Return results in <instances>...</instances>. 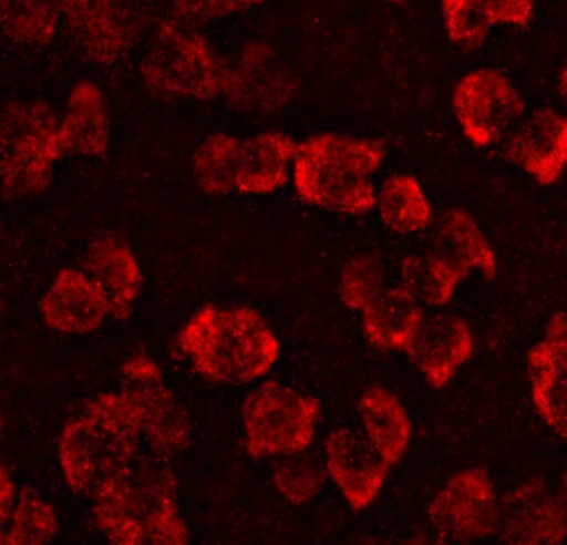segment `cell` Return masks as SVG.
I'll return each mask as SVG.
<instances>
[{
	"label": "cell",
	"instance_id": "obj_30",
	"mask_svg": "<svg viewBox=\"0 0 567 545\" xmlns=\"http://www.w3.org/2000/svg\"><path fill=\"white\" fill-rule=\"evenodd\" d=\"M327 479L323 462L307 452L281 457L271 472V481L278 494L293 505L315 501L323 491Z\"/></svg>",
	"mask_w": 567,
	"mask_h": 545
},
{
	"label": "cell",
	"instance_id": "obj_33",
	"mask_svg": "<svg viewBox=\"0 0 567 545\" xmlns=\"http://www.w3.org/2000/svg\"><path fill=\"white\" fill-rule=\"evenodd\" d=\"M112 545H190L188 527L181 514L128 532Z\"/></svg>",
	"mask_w": 567,
	"mask_h": 545
},
{
	"label": "cell",
	"instance_id": "obj_26",
	"mask_svg": "<svg viewBox=\"0 0 567 545\" xmlns=\"http://www.w3.org/2000/svg\"><path fill=\"white\" fill-rule=\"evenodd\" d=\"M378 213L391 232L401 235L423 232L433 222V206L413 175L390 176L378 192Z\"/></svg>",
	"mask_w": 567,
	"mask_h": 545
},
{
	"label": "cell",
	"instance_id": "obj_13",
	"mask_svg": "<svg viewBox=\"0 0 567 545\" xmlns=\"http://www.w3.org/2000/svg\"><path fill=\"white\" fill-rule=\"evenodd\" d=\"M323 464L328 479L354 511H364L377 501L391 469L363 432L348 428L327 435Z\"/></svg>",
	"mask_w": 567,
	"mask_h": 545
},
{
	"label": "cell",
	"instance_id": "obj_19",
	"mask_svg": "<svg viewBox=\"0 0 567 545\" xmlns=\"http://www.w3.org/2000/svg\"><path fill=\"white\" fill-rule=\"evenodd\" d=\"M84 271L107 296L112 318L127 321L144 285L134 249L114 236H102L89 246Z\"/></svg>",
	"mask_w": 567,
	"mask_h": 545
},
{
	"label": "cell",
	"instance_id": "obj_6",
	"mask_svg": "<svg viewBox=\"0 0 567 545\" xmlns=\"http://www.w3.org/2000/svg\"><path fill=\"white\" fill-rule=\"evenodd\" d=\"M92 518L111 542L178 512V484L168 459L142 454L94 495Z\"/></svg>",
	"mask_w": 567,
	"mask_h": 545
},
{
	"label": "cell",
	"instance_id": "obj_11",
	"mask_svg": "<svg viewBox=\"0 0 567 545\" xmlns=\"http://www.w3.org/2000/svg\"><path fill=\"white\" fill-rule=\"evenodd\" d=\"M501 498L489 472L470 467L451 475L431 501L427 515L441 537L473 542L499 527Z\"/></svg>",
	"mask_w": 567,
	"mask_h": 545
},
{
	"label": "cell",
	"instance_id": "obj_39",
	"mask_svg": "<svg viewBox=\"0 0 567 545\" xmlns=\"http://www.w3.org/2000/svg\"><path fill=\"white\" fill-rule=\"evenodd\" d=\"M271 0H234L237 10L257 9V7L265 6Z\"/></svg>",
	"mask_w": 567,
	"mask_h": 545
},
{
	"label": "cell",
	"instance_id": "obj_32",
	"mask_svg": "<svg viewBox=\"0 0 567 545\" xmlns=\"http://www.w3.org/2000/svg\"><path fill=\"white\" fill-rule=\"evenodd\" d=\"M441 12L451 42L463 49L483 45L493 27L477 0H441Z\"/></svg>",
	"mask_w": 567,
	"mask_h": 545
},
{
	"label": "cell",
	"instance_id": "obj_22",
	"mask_svg": "<svg viewBox=\"0 0 567 545\" xmlns=\"http://www.w3.org/2000/svg\"><path fill=\"white\" fill-rule=\"evenodd\" d=\"M424 319L421 302L401 285L384 289L361 312L364 336L383 351L410 352Z\"/></svg>",
	"mask_w": 567,
	"mask_h": 545
},
{
	"label": "cell",
	"instance_id": "obj_7",
	"mask_svg": "<svg viewBox=\"0 0 567 545\" xmlns=\"http://www.w3.org/2000/svg\"><path fill=\"white\" fill-rule=\"evenodd\" d=\"M320 401L277 381L257 385L241 408L245 451L254 459L307 452L317 438Z\"/></svg>",
	"mask_w": 567,
	"mask_h": 545
},
{
	"label": "cell",
	"instance_id": "obj_4",
	"mask_svg": "<svg viewBox=\"0 0 567 545\" xmlns=\"http://www.w3.org/2000/svg\"><path fill=\"white\" fill-rule=\"evenodd\" d=\"M230 63L198 27L168 16L152 33L141 76L157 99L210 102L224 96Z\"/></svg>",
	"mask_w": 567,
	"mask_h": 545
},
{
	"label": "cell",
	"instance_id": "obj_37",
	"mask_svg": "<svg viewBox=\"0 0 567 545\" xmlns=\"http://www.w3.org/2000/svg\"><path fill=\"white\" fill-rule=\"evenodd\" d=\"M400 545H450L446 541H443V538H434V537H426V535H421V537H413L408 538V541H404L403 544Z\"/></svg>",
	"mask_w": 567,
	"mask_h": 545
},
{
	"label": "cell",
	"instance_id": "obj_17",
	"mask_svg": "<svg viewBox=\"0 0 567 545\" xmlns=\"http://www.w3.org/2000/svg\"><path fill=\"white\" fill-rule=\"evenodd\" d=\"M41 315L52 331L89 335L107 321L112 308L107 296L87 272L65 268L41 299Z\"/></svg>",
	"mask_w": 567,
	"mask_h": 545
},
{
	"label": "cell",
	"instance_id": "obj_2",
	"mask_svg": "<svg viewBox=\"0 0 567 545\" xmlns=\"http://www.w3.org/2000/svg\"><path fill=\"white\" fill-rule=\"evenodd\" d=\"M386 158L378 140L323 132L298 142L295 195L318 208L361 216L377 208L373 176Z\"/></svg>",
	"mask_w": 567,
	"mask_h": 545
},
{
	"label": "cell",
	"instance_id": "obj_23",
	"mask_svg": "<svg viewBox=\"0 0 567 545\" xmlns=\"http://www.w3.org/2000/svg\"><path fill=\"white\" fill-rule=\"evenodd\" d=\"M358 414L364 438L388 464H398L406 455L413 435L403 402L383 385H371L361 394Z\"/></svg>",
	"mask_w": 567,
	"mask_h": 545
},
{
	"label": "cell",
	"instance_id": "obj_34",
	"mask_svg": "<svg viewBox=\"0 0 567 545\" xmlns=\"http://www.w3.org/2000/svg\"><path fill=\"white\" fill-rule=\"evenodd\" d=\"M238 12L234 0H172L171 16L192 27Z\"/></svg>",
	"mask_w": 567,
	"mask_h": 545
},
{
	"label": "cell",
	"instance_id": "obj_1",
	"mask_svg": "<svg viewBox=\"0 0 567 545\" xmlns=\"http://www.w3.org/2000/svg\"><path fill=\"white\" fill-rule=\"evenodd\" d=\"M175 348L198 376L217 384L264 379L281 354L280 339L250 306H202L182 326Z\"/></svg>",
	"mask_w": 567,
	"mask_h": 545
},
{
	"label": "cell",
	"instance_id": "obj_8",
	"mask_svg": "<svg viewBox=\"0 0 567 545\" xmlns=\"http://www.w3.org/2000/svg\"><path fill=\"white\" fill-rule=\"evenodd\" d=\"M62 23L82 55L114 65L137 47L148 25L151 0H59Z\"/></svg>",
	"mask_w": 567,
	"mask_h": 545
},
{
	"label": "cell",
	"instance_id": "obj_41",
	"mask_svg": "<svg viewBox=\"0 0 567 545\" xmlns=\"http://www.w3.org/2000/svg\"><path fill=\"white\" fill-rule=\"evenodd\" d=\"M381 2H386V3H403V2H406V0H381Z\"/></svg>",
	"mask_w": 567,
	"mask_h": 545
},
{
	"label": "cell",
	"instance_id": "obj_16",
	"mask_svg": "<svg viewBox=\"0 0 567 545\" xmlns=\"http://www.w3.org/2000/svg\"><path fill=\"white\" fill-rule=\"evenodd\" d=\"M504 153L539 185H554L567 168L566 113L537 110L507 136Z\"/></svg>",
	"mask_w": 567,
	"mask_h": 545
},
{
	"label": "cell",
	"instance_id": "obj_40",
	"mask_svg": "<svg viewBox=\"0 0 567 545\" xmlns=\"http://www.w3.org/2000/svg\"><path fill=\"white\" fill-rule=\"evenodd\" d=\"M560 498H563L564 505L567 507V465L564 469L563 475H560L559 487H557Z\"/></svg>",
	"mask_w": 567,
	"mask_h": 545
},
{
	"label": "cell",
	"instance_id": "obj_9",
	"mask_svg": "<svg viewBox=\"0 0 567 545\" xmlns=\"http://www.w3.org/2000/svg\"><path fill=\"white\" fill-rule=\"evenodd\" d=\"M453 110L464 136L486 148L511 135L524 113L514 83L496 69H476L461 76L453 90Z\"/></svg>",
	"mask_w": 567,
	"mask_h": 545
},
{
	"label": "cell",
	"instance_id": "obj_21",
	"mask_svg": "<svg viewBox=\"0 0 567 545\" xmlns=\"http://www.w3.org/2000/svg\"><path fill=\"white\" fill-rule=\"evenodd\" d=\"M62 133L69 153L102 156L111 145V110L101 85L92 80H79L65 102L61 115Z\"/></svg>",
	"mask_w": 567,
	"mask_h": 545
},
{
	"label": "cell",
	"instance_id": "obj_20",
	"mask_svg": "<svg viewBox=\"0 0 567 545\" xmlns=\"http://www.w3.org/2000/svg\"><path fill=\"white\" fill-rule=\"evenodd\" d=\"M298 142L285 132H261L244 140L237 193L270 195L291 182Z\"/></svg>",
	"mask_w": 567,
	"mask_h": 545
},
{
	"label": "cell",
	"instance_id": "obj_35",
	"mask_svg": "<svg viewBox=\"0 0 567 545\" xmlns=\"http://www.w3.org/2000/svg\"><path fill=\"white\" fill-rule=\"evenodd\" d=\"M491 25L527 27L534 13V0H477Z\"/></svg>",
	"mask_w": 567,
	"mask_h": 545
},
{
	"label": "cell",
	"instance_id": "obj_18",
	"mask_svg": "<svg viewBox=\"0 0 567 545\" xmlns=\"http://www.w3.org/2000/svg\"><path fill=\"white\" fill-rule=\"evenodd\" d=\"M473 352L474 336L467 322L454 315H436L424 319L408 354L427 384L441 389Z\"/></svg>",
	"mask_w": 567,
	"mask_h": 545
},
{
	"label": "cell",
	"instance_id": "obj_24",
	"mask_svg": "<svg viewBox=\"0 0 567 545\" xmlns=\"http://www.w3.org/2000/svg\"><path fill=\"white\" fill-rule=\"evenodd\" d=\"M431 251L454 263L457 268L470 275L480 269L487 279L496 275L497 258L484 233L470 213L463 209H450L444 213L434 236Z\"/></svg>",
	"mask_w": 567,
	"mask_h": 545
},
{
	"label": "cell",
	"instance_id": "obj_27",
	"mask_svg": "<svg viewBox=\"0 0 567 545\" xmlns=\"http://www.w3.org/2000/svg\"><path fill=\"white\" fill-rule=\"evenodd\" d=\"M400 276L401 286L421 305L441 308L453 299L457 286L470 275L437 253L427 251L406 256L401 261Z\"/></svg>",
	"mask_w": 567,
	"mask_h": 545
},
{
	"label": "cell",
	"instance_id": "obj_36",
	"mask_svg": "<svg viewBox=\"0 0 567 545\" xmlns=\"http://www.w3.org/2000/svg\"><path fill=\"white\" fill-rule=\"evenodd\" d=\"M19 495H21V492H18L14 475L11 474L8 465H2V471H0V512H2V524L8 521L12 508L18 504Z\"/></svg>",
	"mask_w": 567,
	"mask_h": 545
},
{
	"label": "cell",
	"instance_id": "obj_38",
	"mask_svg": "<svg viewBox=\"0 0 567 545\" xmlns=\"http://www.w3.org/2000/svg\"><path fill=\"white\" fill-rule=\"evenodd\" d=\"M557 93H559L560 102L567 109V63L560 70L559 80H557Z\"/></svg>",
	"mask_w": 567,
	"mask_h": 545
},
{
	"label": "cell",
	"instance_id": "obj_15",
	"mask_svg": "<svg viewBox=\"0 0 567 545\" xmlns=\"http://www.w3.org/2000/svg\"><path fill=\"white\" fill-rule=\"evenodd\" d=\"M530 399L543 421L567 441V311L557 312L527 354Z\"/></svg>",
	"mask_w": 567,
	"mask_h": 545
},
{
	"label": "cell",
	"instance_id": "obj_14",
	"mask_svg": "<svg viewBox=\"0 0 567 545\" xmlns=\"http://www.w3.org/2000/svg\"><path fill=\"white\" fill-rule=\"evenodd\" d=\"M121 392L127 399L152 454L171 459L190 445V418L177 395L165 385L164 376L125 381Z\"/></svg>",
	"mask_w": 567,
	"mask_h": 545
},
{
	"label": "cell",
	"instance_id": "obj_12",
	"mask_svg": "<svg viewBox=\"0 0 567 545\" xmlns=\"http://www.w3.org/2000/svg\"><path fill=\"white\" fill-rule=\"evenodd\" d=\"M497 534L506 545H563L567 541V507L559 492L540 477L511 489L501 498Z\"/></svg>",
	"mask_w": 567,
	"mask_h": 545
},
{
	"label": "cell",
	"instance_id": "obj_5",
	"mask_svg": "<svg viewBox=\"0 0 567 545\" xmlns=\"http://www.w3.org/2000/svg\"><path fill=\"white\" fill-rule=\"evenodd\" d=\"M2 188L6 198L48 192L54 165L69 153L61 113L44 100H12L2 112Z\"/></svg>",
	"mask_w": 567,
	"mask_h": 545
},
{
	"label": "cell",
	"instance_id": "obj_29",
	"mask_svg": "<svg viewBox=\"0 0 567 545\" xmlns=\"http://www.w3.org/2000/svg\"><path fill=\"white\" fill-rule=\"evenodd\" d=\"M58 532L59 515L54 505L25 489L4 522L2 545H51Z\"/></svg>",
	"mask_w": 567,
	"mask_h": 545
},
{
	"label": "cell",
	"instance_id": "obj_25",
	"mask_svg": "<svg viewBox=\"0 0 567 545\" xmlns=\"http://www.w3.org/2000/svg\"><path fill=\"white\" fill-rule=\"evenodd\" d=\"M6 37L24 49H44L58 39L62 27L59 0H0Z\"/></svg>",
	"mask_w": 567,
	"mask_h": 545
},
{
	"label": "cell",
	"instance_id": "obj_3",
	"mask_svg": "<svg viewBox=\"0 0 567 545\" xmlns=\"http://www.w3.org/2000/svg\"><path fill=\"white\" fill-rule=\"evenodd\" d=\"M141 428L122 392H104L64 425L59 464L65 484L94 495L142 455Z\"/></svg>",
	"mask_w": 567,
	"mask_h": 545
},
{
	"label": "cell",
	"instance_id": "obj_28",
	"mask_svg": "<svg viewBox=\"0 0 567 545\" xmlns=\"http://www.w3.org/2000/svg\"><path fill=\"white\" fill-rule=\"evenodd\" d=\"M244 140L230 133H212L194 155L195 182L210 195L237 193Z\"/></svg>",
	"mask_w": 567,
	"mask_h": 545
},
{
	"label": "cell",
	"instance_id": "obj_10",
	"mask_svg": "<svg viewBox=\"0 0 567 545\" xmlns=\"http://www.w3.org/2000/svg\"><path fill=\"white\" fill-rule=\"evenodd\" d=\"M300 92V79L264 40L241 45L230 63L227 86L221 99L248 115H274L287 109Z\"/></svg>",
	"mask_w": 567,
	"mask_h": 545
},
{
	"label": "cell",
	"instance_id": "obj_31",
	"mask_svg": "<svg viewBox=\"0 0 567 545\" xmlns=\"http://www.w3.org/2000/svg\"><path fill=\"white\" fill-rule=\"evenodd\" d=\"M386 289V269L373 255L354 256L344 265L338 282L341 302L363 312Z\"/></svg>",
	"mask_w": 567,
	"mask_h": 545
}]
</instances>
